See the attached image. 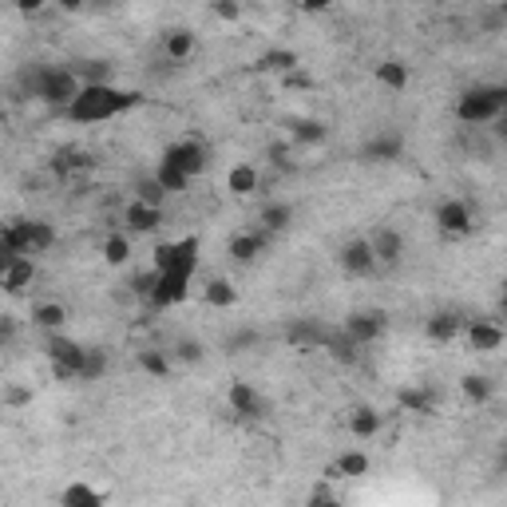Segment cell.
Listing matches in <instances>:
<instances>
[{"instance_id":"cell-18","label":"cell","mask_w":507,"mask_h":507,"mask_svg":"<svg viewBox=\"0 0 507 507\" xmlns=\"http://www.w3.org/2000/svg\"><path fill=\"white\" fill-rule=\"evenodd\" d=\"M460 334H464V317L452 313V309H440V313H432V317L424 321V337L436 341V345H452Z\"/></svg>"},{"instance_id":"cell-40","label":"cell","mask_w":507,"mask_h":507,"mask_svg":"<svg viewBox=\"0 0 507 507\" xmlns=\"http://www.w3.org/2000/svg\"><path fill=\"white\" fill-rule=\"evenodd\" d=\"M135 199H143V202H155V207H163L167 202V187H163L155 174H147V179L135 182Z\"/></svg>"},{"instance_id":"cell-36","label":"cell","mask_w":507,"mask_h":507,"mask_svg":"<svg viewBox=\"0 0 507 507\" xmlns=\"http://www.w3.org/2000/svg\"><path fill=\"white\" fill-rule=\"evenodd\" d=\"M29 230H32V254H48L56 246V226L44 223V218H29Z\"/></svg>"},{"instance_id":"cell-9","label":"cell","mask_w":507,"mask_h":507,"mask_svg":"<svg viewBox=\"0 0 507 507\" xmlns=\"http://www.w3.org/2000/svg\"><path fill=\"white\" fill-rule=\"evenodd\" d=\"M436 226H440V234H448V238H468L476 230V215L464 199H444L436 207Z\"/></svg>"},{"instance_id":"cell-13","label":"cell","mask_w":507,"mask_h":507,"mask_svg":"<svg viewBox=\"0 0 507 507\" xmlns=\"http://www.w3.org/2000/svg\"><path fill=\"white\" fill-rule=\"evenodd\" d=\"M123 223H127V234H155V230L163 226V207L143 202V199H131L123 207Z\"/></svg>"},{"instance_id":"cell-15","label":"cell","mask_w":507,"mask_h":507,"mask_svg":"<svg viewBox=\"0 0 507 507\" xmlns=\"http://www.w3.org/2000/svg\"><path fill=\"white\" fill-rule=\"evenodd\" d=\"M404 155V135L401 131H376L373 139L361 147L365 163H396Z\"/></svg>"},{"instance_id":"cell-20","label":"cell","mask_w":507,"mask_h":507,"mask_svg":"<svg viewBox=\"0 0 507 507\" xmlns=\"http://www.w3.org/2000/svg\"><path fill=\"white\" fill-rule=\"evenodd\" d=\"M381 428H384L381 409H373V404L349 409V436L353 440H373V436H381Z\"/></svg>"},{"instance_id":"cell-4","label":"cell","mask_w":507,"mask_h":507,"mask_svg":"<svg viewBox=\"0 0 507 507\" xmlns=\"http://www.w3.org/2000/svg\"><path fill=\"white\" fill-rule=\"evenodd\" d=\"M503 115V99H500V88H468L464 96L456 99V119L468 127H484V123H495Z\"/></svg>"},{"instance_id":"cell-6","label":"cell","mask_w":507,"mask_h":507,"mask_svg":"<svg viewBox=\"0 0 507 507\" xmlns=\"http://www.w3.org/2000/svg\"><path fill=\"white\" fill-rule=\"evenodd\" d=\"M163 163H171V167L187 171L190 179H199V174L210 167V151L199 139H174L163 147Z\"/></svg>"},{"instance_id":"cell-2","label":"cell","mask_w":507,"mask_h":507,"mask_svg":"<svg viewBox=\"0 0 507 507\" xmlns=\"http://www.w3.org/2000/svg\"><path fill=\"white\" fill-rule=\"evenodd\" d=\"M80 88H84V80L76 76V68H36L32 72V96L48 107H60V112L80 96Z\"/></svg>"},{"instance_id":"cell-31","label":"cell","mask_w":507,"mask_h":507,"mask_svg":"<svg viewBox=\"0 0 507 507\" xmlns=\"http://www.w3.org/2000/svg\"><path fill=\"white\" fill-rule=\"evenodd\" d=\"M139 368L147 376H155V381H171V373H174V357L171 353H163V349H139Z\"/></svg>"},{"instance_id":"cell-28","label":"cell","mask_w":507,"mask_h":507,"mask_svg":"<svg viewBox=\"0 0 507 507\" xmlns=\"http://www.w3.org/2000/svg\"><path fill=\"white\" fill-rule=\"evenodd\" d=\"M373 76H376V84L389 88V91H404L412 84V72H409V63L404 60H381L373 68Z\"/></svg>"},{"instance_id":"cell-39","label":"cell","mask_w":507,"mask_h":507,"mask_svg":"<svg viewBox=\"0 0 507 507\" xmlns=\"http://www.w3.org/2000/svg\"><path fill=\"white\" fill-rule=\"evenodd\" d=\"M266 159H270V167L290 171L293 167V139H274L270 147H266Z\"/></svg>"},{"instance_id":"cell-49","label":"cell","mask_w":507,"mask_h":507,"mask_svg":"<svg viewBox=\"0 0 507 507\" xmlns=\"http://www.w3.org/2000/svg\"><path fill=\"white\" fill-rule=\"evenodd\" d=\"M500 309L507 313V282H503V290H500Z\"/></svg>"},{"instance_id":"cell-33","label":"cell","mask_w":507,"mask_h":507,"mask_svg":"<svg viewBox=\"0 0 507 507\" xmlns=\"http://www.w3.org/2000/svg\"><path fill=\"white\" fill-rule=\"evenodd\" d=\"M258 68H262V72H278V76H285V72L301 68V60H298V52H293V48H270V52H262Z\"/></svg>"},{"instance_id":"cell-21","label":"cell","mask_w":507,"mask_h":507,"mask_svg":"<svg viewBox=\"0 0 507 507\" xmlns=\"http://www.w3.org/2000/svg\"><path fill=\"white\" fill-rule=\"evenodd\" d=\"M262 187V171H258V163H234V167L226 171V190L234 199H250L254 190Z\"/></svg>"},{"instance_id":"cell-5","label":"cell","mask_w":507,"mask_h":507,"mask_svg":"<svg viewBox=\"0 0 507 507\" xmlns=\"http://www.w3.org/2000/svg\"><path fill=\"white\" fill-rule=\"evenodd\" d=\"M155 270H187L195 274L199 270V238H179V242H159V250L151 258Z\"/></svg>"},{"instance_id":"cell-25","label":"cell","mask_w":507,"mask_h":507,"mask_svg":"<svg viewBox=\"0 0 507 507\" xmlns=\"http://www.w3.org/2000/svg\"><path fill=\"white\" fill-rule=\"evenodd\" d=\"M285 135L298 147H321L329 139V127L321 123V119H290V123H285Z\"/></svg>"},{"instance_id":"cell-14","label":"cell","mask_w":507,"mask_h":507,"mask_svg":"<svg viewBox=\"0 0 507 507\" xmlns=\"http://www.w3.org/2000/svg\"><path fill=\"white\" fill-rule=\"evenodd\" d=\"M226 404H230V412H238V417H262L266 412L262 393H258L250 381H242V376L226 384Z\"/></svg>"},{"instance_id":"cell-47","label":"cell","mask_w":507,"mask_h":507,"mask_svg":"<svg viewBox=\"0 0 507 507\" xmlns=\"http://www.w3.org/2000/svg\"><path fill=\"white\" fill-rule=\"evenodd\" d=\"M52 4H60L63 13H80V8H84L88 0H52Z\"/></svg>"},{"instance_id":"cell-11","label":"cell","mask_w":507,"mask_h":507,"mask_svg":"<svg viewBox=\"0 0 507 507\" xmlns=\"http://www.w3.org/2000/svg\"><path fill=\"white\" fill-rule=\"evenodd\" d=\"M190 278H195V274H187V270H159L155 293H151L147 301H151L155 309L179 306V301H187V293H190Z\"/></svg>"},{"instance_id":"cell-29","label":"cell","mask_w":507,"mask_h":507,"mask_svg":"<svg viewBox=\"0 0 507 507\" xmlns=\"http://www.w3.org/2000/svg\"><path fill=\"white\" fill-rule=\"evenodd\" d=\"M202 301L215 306V309H234L238 306V285L230 278H210L202 285Z\"/></svg>"},{"instance_id":"cell-16","label":"cell","mask_w":507,"mask_h":507,"mask_svg":"<svg viewBox=\"0 0 507 507\" xmlns=\"http://www.w3.org/2000/svg\"><path fill=\"white\" fill-rule=\"evenodd\" d=\"M368 242H373V254L381 266H401L404 258V234L396 226H376L373 234H368Z\"/></svg>"},{"instance_id":"cell-17","label":"cell","mask_w":507,"mask_h":507,"mask_svg":"<svg viewBox=\"0 0 507 507\" xmlns=\"http://www.w3.org/2000/svg\"><path fill=\"white\" fill-rule=\"evenodd\" d=\"M266 242H270V234H266L262 226H258V230H242V234L230 238V258H234L238 266H250V262H258V258H262Z\"/></svg>"},{"instance_id":"cell-1","label":"cell","mask_w":507,"mask_h":507,"mask_svg":"<svg viewBox=\"0 0 507 507\" xmlns=\"http://www.w3.org/2000/svg\"><path fill=\"white\" fill-rule=\"evenodd\" d=\"M139 104H143V91H123L115 84H84L80 96L63 107V115L72 123H107V119L131 112Z\"/></svg>"},{"instance_id":"cell-3","label":"cell","mask_w":507,"mask_h":507,"mask_svg":"<svg viewBox=\"0 0 507 507\" xmlns=\"http://www.w3.org/2000/svg\"><path fill=\"white\" fill-rule=\"evenodd\" d=\"M44 349H48V365H52V376H56V381H80V376H84L88 345H80L76 337H68L60 329V334H48Z\"/></svg>"},{"instance_id":"cell-10","label":"cell","mask_w":507,"mask_h":507,"mask_svg":"<svg viewBox=\"0 0 507 507\" xmlns=\"http://www.w3.org/2000/svg\"><path fill=\"white\" fill-rule=\"evenodd\" d=\"M349 334V341H357V345H373V341L384 337V329H389V317H384L381 309H357L345 317V325H341Z\"/></svg>"},{"instance_id":"cell-35","label":"cell","mask_w":507,"mask_h":507,"mask_svg":"<svg viewBox=\"0 0 507 507\" xmlns=\"http://www.w3.org/2000/svg\"><path fill=\"white\" fill-rule=\"evenodd\" d=\"M76 68V76L84 80V84H112V63L107 60H80L72 63Z\"/></svg>"},{"instance_id":"cell-24","label":"cell","mask_w":507,"mask_h":507,"mask_svg":"<svg viewBox=\"0 0 507 507\" xmlns=\"http://www.w3.org/2000/svg\"><path fill=\"white\" fill-rule=\"evenodd\" d=\"M29 317H32L36 329H44V334H60V329L68 325V306H63V301H36Z\"/></svg>"},{"instance_id":"cell-19","label":"cell","mask_w":507,"mask_h":507,"mask_svg":"<svg viewBox=\"0 0 507 507\" xmlns=\"http://www.w3.org/2000/svg\"><path fill=\"white\" fill-rule=\"evenodd\" d=\"M368 468H373L368 452H361V448H349V452H341L334 464L325 468V479H361V476H368Z\"/></svg>"},{"instance_id":"cell-26","label":"cell","mask_w":507,"mask_h":507,"mask_svg":"<svg viewBox=\"0 0 507 507\" xmlns=\"http://www.w3.org/2000/svg\"><path fill=\"white\" fill-rule=\"evenodd\" d=\"M258 226H262L266 230V234H285V230H290L293 226V207H290V202H266V207L262 210H258Z\"/></svg>"},{"instance_id":"cell-44","label":"cell","mask_w":507,"mask_h":507,"mask_svg":"<svg viewBox=\"0 0 507 507\" xmlns=\"http://www.w3.org/2000/svg\"><path fill=\"white\" fill-rule=\"evenodd\" d=\"M334 4H337V0H298L301 13H329Z\"/></svg>"},{"instance_id":"cell-50","label":"cell","mask_w":507,"mask_h":507,"mask_svg":"<svg viewBox=\"0 0 507 507\" xmlns=\"http://www.w3.org/2000/svg\"><path fill=\"white\" fill-rule=\"evenodd\" d=\"M500 468L507 472V444H503V452H500Z\"/></svg>"},{"instance_id":"cell-7","label":"cell","mask_w":507,"mask_h":507,"mask_svg":"<svg viewBox=\"0 0 507 507\" xmlns=\"http://www.w3.org/2000/svg\"><path fill=\"white\" fill-rule=\"evenodd\" d=\"M460 337L468 341V349H472V353H495V349L507 345V329L500 325V321H492V317L464 321V334H460Z\"/></svg>"},{"instance_id":"cell-12","label":"cell","mask_w":507,"mask_h":507,"mask_svg":"<svg viewBox=\"0 0 507 507\" xmlns=\"http://www.w3.org/2000/svg\"><path fill=\"white\" fill-rule=\"evenodd\" d=\"M36 282V262L32 254H16V258H4V270H0V285H4L8 298H21L29 293V285Z\"/></svg>"},{"instance_id":"cell-48","label":"cell","mask_w":507,"mask_h":507,"mask_svg":"<svg viewBox=\"0 0 507 507\" xmlns=\"http://www.w3.org/2000/svg\"><path fill=\"white\" fill-rule=\"evenodd\" d=\"M495 135H500V139L507 143V112H503L500 119H495Z\"/></svg>"},{"instance_id":"cell-51","label":"cell","mask_w":507,"mask_h":507,"mask_svg":"<svg viewBox=\"0 0 507 507\" xmlns=\"http://www.w3.org/2000/svg\"><path fill=\"white\" fill-rule=\"evenodd\" d=\"M500 99H503V112H507V84H500Z\"/></svg>"},{"instance_id":"cell-23","label":"cell","mask_w":507,"mask_h":507,"mask_svg":"<svg viewBox=\"0 0 507 507\" xmlns=\"http://www.w3.org/2000/svg\"><path fill=\"white\" fill-rule=\"evenodd\" d=\"M0 254H4V258L32 254V230H29V218H16V223H8V226H4V234H0Z\"/></svg>"},{"instance_id":"cell-34","label":"cell","mask_w":507,"mask_h":507,"mask_svg":"<svg viewBox=\"0 0 507 507\" xmlns=\"http://www.w3.org/2000/svg\"><path fill=\"white\" fill-rule=\"evenodd\" d=\"M155 179H159L163 187H167V195H182V190H187L190 182H195L187 171L171 167V163H163V159H159V167H155Z\"/></svg>"},{"instance_id":"cell-46","label":"cell","mask_w":507,"mask_h":507,"mask_svg":"<svg viewBox=\"0 0 507 507\" xmlns=\"http://www.w3.org/2000/svg\"><path fill=\"white\" fill-rule=\"evenodd\" d=\"M4 401L13 404V409H16V404H29V401H32V393H29V389H8V396H4Z\"/></svg>"},{"instance_id":"cell-32","label":"cell","mask_w":507,"mask_h":507,"mask_svg":"<svg viewBox=\"0 0 507 507\" xmlns=\"http://www.w3.org/2000/svg\"><path fill=\"white\" fill-rule=\"evenodd\" d=\"M99 254H104V262L107 266H115V270H119V266H127V262H131V234H127V230H115V234H107L104 238V250H99Z\"/></svg>"},{"instance_id":"cell-43","label":"cell","mask_w":507,"mask_h":507,"mask_svg":"<svg viewBox=\"0 0 507 507\" xmlns=\"http://www.w3.org/2000/svg\"><path fill=\"white\" fill-rule=\"evenodd\" d=\"M13 4H16V8H21V13H24V16H36V13H44V8H48V4H52V0H13Z\"/></svg>"},{"instance_id":"cell-42","label":"cell","mask_w":507,"mask_h":507,"mask_svg":"<svg viewBox=\"0 0 507 507\" xmlns=\"http://www.w3.org/2000/svg\"><path fill=\"white\" fill-rule=\"evenodd\" d=\"M210 16L223 24H238L242 21V4L238 0H210Z\"/></svg>"},{"instance_id":"cell-27","label":"cell","mask_w":507,"mask_h":507,"mask_svg":"<svg viewBox=\"0 0 507 507\" xmlns=\"http://www.w3.org/2000/svg\"><path fill=\"white\" fill-rule=\"evenodd\" d=\"M460 396L479 409V404H487L495 396V381L487 373H464V376H460Z\"/></svg>"},{"instance_id":"cell-37","label":"cell","mask_w":507,"mask_h":507,"mask_svg":"<svg viewBox=\"0 0 507 507\" xmlns=\"http://www.w3.org/2000/svg\"><path fill=\"white\" fill-rule=\"evenodd\" d=\"M396 404H401L404 412H420V417H428L432 412V396L420 393V389H401L396 393Z\"/></svg>"},{"instance_id":"cell-45","label":"cell","mask_w":507,"mask_h":507,"mask_svg":"<svg viewBox=\"0 0 507 507\" xmlns=\"http://www.w3.org/2000/svg\"><path fill=\"white\" fill-rule=\"evenodd\" d=\"M282 84H285V88H313V80L301 76V72L293 68V72H285V76H282Z\"/></svg>"},{"instance_id":"cell-22","label":"cell","mask_w":507,"mask_h":507,"mask_svg":"<svg viewBox=\"0 0 507 507\" xmlns=\"http://www.w3.org/2000/svg\"><path fill=\"white\" fill-rule=\"evenodd\" d=\"M199 52V36L190 29H167L163 32V56L171 63H187Z\"/></svg>"},{"instance_id":"cell-38","label":"cell","mask_w":507,"mask_h":507,"mask_svg":"<svg viewBox=\"0 0 507 507\" xmlns=\"http://www.w3.org/2000/svg\"><path fill=\"white\" fill-rule=\"evenodd\" d=\"M107 365H112V357H107V349H88L84 376H80V381H104V376H107Z\"/></svg>"},{"instance_id":"cell-41","label":"cell","mask_w":507,"mask_h":507,"mask_svg":"<svg viewBox=\"0 0 507 507\" xmlns=\"http://www.w3.org/2000/svg\"><path fill=\"white\" fill-rule=\"evenodd\" d=\"M174 361H182V365H202L207 361V349H202V341H190V337H182L179 345H174Z\"/></svg>"},{"instance_id":"cell-8","label":"cell","mask_w":507,"mask_h":507,"mask_svg":"<svg viewBox=\"0 0 507 507\" xmlns=\"http://www.w3.org/2000/svg\"><path fill=\"white\" fill-rule=\"evenodd\" d=\"M337 262H341V274H349V278H368V274L381 266L368 238H349V242L337 250Z\"/></svg>"},{"instance_id":"cell-30","label":"cell","mask_w":507,"mask_h":507,"mask_svg":"<svg viewBox=\"0 0 507 507\" xmlns=\"http://www.w3.org/2000/svg\"><path fill=\"white\" fill-rule=\"evenodd\" d=\"M60 503L63 507H104L107 503V495L99 492V487H91V484H84V479H80V484H68L60 492Z\"/></svg>"}]
</instances>
